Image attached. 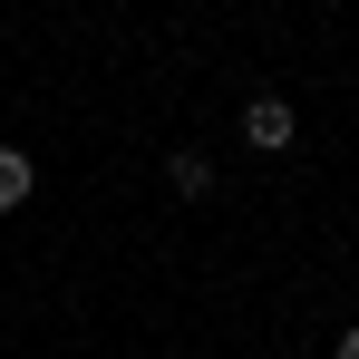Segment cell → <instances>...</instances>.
I'll return each instance as SVG.
<instances>
[{
  "instance_id": "6da1fadb",
  "label": "cell",
  "mask_w": 359,
  "mask_h": 359,
  "mask_svg": "<svg viewBox=\"0 0 359 359\" xmlns=\"http://www.w3.org/2000/svg\"><path fill=\"white\" fill-rule=\"evenodd\" d=\"M243 136H252L262 156H282V146H292V136H301V117H292V97H252V107H243Z\"/></svg>"
},
{
  "instance_id": "7a4b0ae2",
  "label": "cell",
  "mask_w": 359,
  "mask_h": 359,
  "mask_svg": "<svg viewBox=\"0 0 359 359\" xmlns=\"http://www.w3.org/2000/svg\"><path fill=\"white\" fill-rule=\"evenodd\" d=\"M29 194H39V165H29L20 146H0V214H20Z\"/></svg>"
},
{
  "instance_id": "3957f363",
  "label": "cell",
  "mask_w": 359,
  "mask_h": 359,
  "mask_svg": "<svg viewBox=\"0 0 359 359\" xmlns=\"http://www.w3.org/2000/svg\"><path fill=\"white\" fill-rule=\"evenodd\" d=\"M165 184H175L184 204H194V194H214V156H194V146H184L175 165H165Z\"/></svg>"
},
{
  "instance_id": "277c9868",
  "label": "cell",
  "mask_w": 359,
  "mask_h": 359,
  "mask_svg": "<svg viewBox=\"0 0 359 359\" xmlns=\"http://www.w3.org/2000/svg\"><path fill=\"white\" fill-rule=\"evenodd\" d=\"M330 359H359V320H350V330H340V340H330Z\"/></svg>"
}]
</instances>
